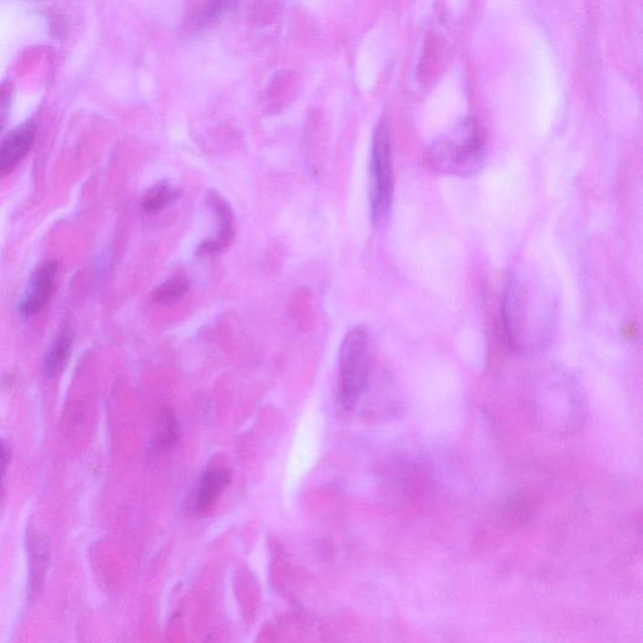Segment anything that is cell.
<instances>
[{
	"label": "cell",
	"instance_id": "cell-1",
	"mask_svg": "<svg viewBox=\"0 0 643 643\" xmlns=\"http://www.w3.org/2000/svg\"><path fill=\"white\" fill-rule=\"evenodd\" d=\"M502 319L505 336L515 353L528 358L541 356L556 336V298L534 288L522 274H513L504 292Z\"/></svg>",
	"mask_w": 643,
	"mask_h": 643
},
{
	"label": "cell",
	"instance_id": "cell-2",
	"mask_svg": "<svg viewBox=\"0 0 643 643\" xmlns=\"http://www.w3.org/2000/svg\"><path fill=\"white\" fill-rule=\"evenodd\" d=\"M529 410L544 433L569 436L578 433L588 419V405L581 384L562 368L539 373L529 391Z\"/></svg>",
	"mask_w": 643,
	"mask_h": 643
},
{
	"label": "cell",
	"instance_id": "cell-3",
	"mask_svg": "<svg viewBox=\"0 0 643 643\" xmlns=\"http://www.w3.org/2000/svg\"><path fill=\"white\" fill-rule=\"evenodd\" d=\"M487 147L483 131L473 117L441 136L427 151V163L436 171L456 176H471L483 168Z\"/></svg>",
	"mask_w": 643,
	"mask_h": 643
},
{
	"label": "cell",
	"instance_id": "cell-4",
	"mask_svg": "<svg viewBox=\"0 0 643 643\" xmlns=\"http://www.w3.org/2000/svg\"><path fill=\"white\" fill-rule=\"evenodd\" d=\"M340 377V404L345 410H353L365 396L372 373L371 341L363 326H356L343 338L338 356Z\"/></svg>",
	"mask_w": 643,
	"mask_h": 643
},
{
	"label": "cell",
	"instance_id": "cell-5",
	"mask_svg": "<svg viewBox=\"0 0 643 643\" xmlns=\"http://www.w3.org/2000/svg\"><path fill=\"white\" fill-rule=\"evenodd\" d=\"M394 181H392L390 132L385 121H381L373 132L371 155V219L375 224L384 222L392 203Z\"/></svg>",
	"mask_w": 643,
	"mask_h": 643
},
{
	"label": "cell",
	"instance_id": "cell-6",
	"mask_svg": "<svg viewBox=\"0 0 643 643\" xmlns=\"http://www.w3.org/2000/svg\"><path fill=\"white\" fill-rule=\"evenodd\" d=\"M57 272L58 264L48 262L33 274L18 306L19 314L22 317L36 316L47 306L49 299L52 298L53 291H55Z\"/></svg>",
	"mask_w": 643,
	"mask_h": 643
},
{
	"label": "cell",
	"instance_id": "cell-7",
	"mask_svg": "<svg viewBox=\"0 0 643 643\" xmlns=\"http://www.w3.org/2000/svg\"><path fill=\"white\" fill-rule=\"evenodd\" d=\"M36 136L33 121L24 122L9 132L0 144V179L11 174L18 164L27 156Z\"/></svg>",
	"mask_w": 643,
	"mask_h": 643
},
{
	"label": "cell",
	"instance_id": "cell-8",
	"mask_svg": "<svg viewBox=\"0 0 643 643\" xmlns=\"http://www.w3.org/2000/svg\"><path fill=\"white\" fill-rule=\"evenodd\" d=\"M208 203L210 208L214 210L215 215H217L219 228L218 233L215 234L214 237L206 239L205 242L201 243L198 249L200 255L222 253L223 250L228 248V245L232 243L234 237V218L232 209H230L227 201L219 194L214 193V191H210Z\"/></svg>",
	"mask_w": 643,
	"mask_h": 643
},
{
	"label": "cell",
	"instance_id": "cell-9",
	"mask_svg": "<svg viewBox=\"0 0 643 643\" xmlns=\"http://www.w3.org/2000/svg\"><path fill=\"white\" fill-rule=\"evenodd\" d=\"M27 549L29 558L28 595L34 598L41 591L44 578H46L51 551H49L48 539L37 530H31L28 533Z\"/></svg>",
	"mask_w": 643,
	"mask_h": 643
},
{
	"label": "cell",
	"instance_id": "cell-10",
	"mask_svg": "<svg viewBox=\"0 0 643 643\" xmlns=\"http://www.w3.org/2000/svg\"><path fill=\"white\" fill-rule=\"evenodd\" d=\"M232 481V471L227 466L211 468L205 471L196 495L195 510L199 514H206L222 497L224 490Z\"/></svg>",
	"mask_w": 643,
	"mask_h": 643
},
{
	"label": "cell",
	"instance_id": "cell-11",
	"mask_svg": "<svg viewBox=\"0 0 643 643\" xmlns=\"http://www.w3.org/2000/svg\"><path fill=\"white\" fill-rule=\"evenodd\" d=\"M73 347V335L70 330H62L57 333L55 340L48 348L46 357H44V375L47 379H57L62 375L70 361Z\"/></svg>",
	"mask_w": 643,
	"mask_h": 643
},
{
	"label": "cell",
	"instance_id": "cell-12",
	"mask_svg": "<svg viewBox=\"0 0 643 643\" xmlns=\"http://www.w3.org/2000/svg\"><path fill=\"white\" fill-rule=\"evenodd\" d=\"M180 440L178 417L170 406L161 407L157 445L164 451L174 449Z\"/></svg>",
	"mask_w": 643,
	"mask_h": 643
},
{
	"label": "cell",
	"instance_id": "cell-13",
	"mask_svg": "<svg viewBox=\"0 0 643 643\" xmlns=\"http://www.w3.org/2000/svg\"><path fill=\"white\" fill-rule=\"evenodd\" d=\"M190 281L185 276H176L161 284L152 293V302L159 306H173L189 292Z\"/></svg>",
	"mask_w": 643,
	"mask_h": 643
},
{
	"label": "cell",
	"instance_id": "cell-14",
	"mask_svg": "<svg viewBox=\"0 0 643 643\" xmlns=\"http://www.w3.org/2000/svg\"><path fill=\"white\" fill-rule=\"evenodd\" d=\"M179 196V189L163 181V183H159L147 191L145 198L142 199V209L147 214L157 213V211H161L166 206L173 204L174 201L178 200Z\"/></svg>",
	"mask_w": 643,
	"mask_h": 643
},
{
	"label": "cell",
	"instance_id": "cell-15",
	"mask_svg": "<svg viewBox=\"0 0 643 643\" xmlns=\"http://www.w3.org/2000/svg\"><path fill=\"white\" fill-rule=\"evenodd\" d=\"M235 4L232 2H211L206 4L203 11L200 12L198 19L195 21V27L203 29L211 26L220 18L225 16Z\"/></svg>",
	"mask_w": 643,
	"mask_h": 643
},
{
	"label": "cell",
	"instance_id": "cell-16",
	"mask_svg": "<svg viewBox=\"0 0 643 643\" xmlns=\"http://www.w3.org/2000/svg\"><path fill=\"white\" fill-rule=\"evenodd\" d=\"M9 464V451L3 439H0V500L3 498V481L7 474Z\"/></svg>",
	"mask_w": 643,
	"mask_h": 643
},
{
	"label": "cell",
	"instance_id": "cell-17",
	"mask_svg": "<svg viewBox=\"0 0 643 643\" xmlns=\"http://www.w3.org/2000/svg\"><path fill=\"white\" fill-rule=\"evenodd\" d=\"M9 95H11V90L7 86H0V132H2L4 124H6Z\"/></svg>",
	"mask_w": 643,
	"mask_h": 643
}]
</instances>
